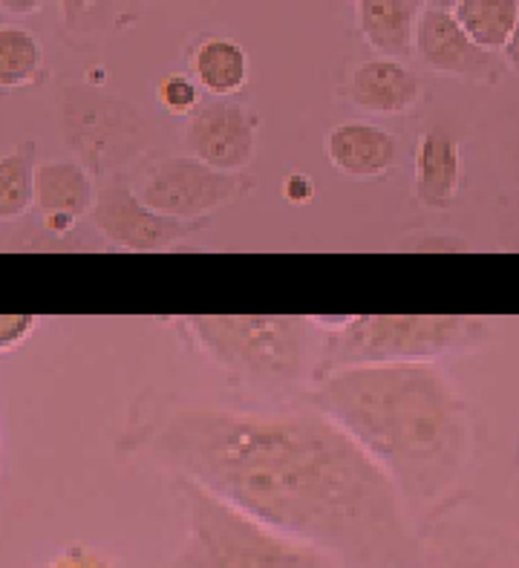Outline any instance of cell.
<instances>
[{"instance_id":"7a4b0ae2","label":"cell","mask_w":519,"mask_h":568,"mask_svg":"<svg viewBox=\"0 0 519 568\" xmlns=\"http://www.w3.org/2000/svg\"><path fill=\"white\" fill-rule=\"evenodd\" d=\"M306 398L389 476L407 508L441 503L468 468L470 410L436 364L338 369L312 382Z\"/></svg>"},{"instance_id":"7c38bea8","label":"cell","mask_w":519,"mask_h":568,"mask_svg":"<svg viewBox=\"0 0 519 568\" xmlns=\"http://www.w3.org/2000/svg\"><path fill=\"white\" fill-rule=\"evenodd\" d=\"M324 153L329 165L349 180H378L398 165L401 144L381 124L349 119L326 130Z\"/></svg>"},{"instance_id":"ba28073f","label":"cell","mask_w":519,"mask_h":568,"mask_svg":"<svg viewBox=\"0 0 519 568\" xmlns=\"http://www.w3.org/2000/svg\"><path fill=\"white\" fill-rule=\"evenodd\" d=\"M187 153L216 171L243 173L254 165L260 144V115L252 104L231 99L202 101L187 115L182 133Z\"/></svg>"},{"instance_id":"f1b7e54d","label":"cell","mask_w":519,"mask_h":568,"mask_svg":"<svg viewBox=\"0 0 519 568\" xmlns=\"http://www.w3.org/2000/svg\"><path fill=\"white\" fill-rule=\"evenodd\" d=\"M425 9H441V12H454L459 7V0H421Z\"/></svg>"},{"instance_id":"3957f363","label":"cell","mask_w":519,"mask_h":568,"mask_svg":"<svg viewBox=\"0 0 519 568\" xmlns=\"http://www.w3.org/2000/svg\"><path fill=\"white\" fill-rule=\"evenodd\" d=\"M191 346L228 378L257 393H288L312 382V335L306 315H191L180 317Z\"/></svg>"},{"instance_id":"8992f818","label":"cell","mask_w":519,"mask_h":568,"mask_svg":"<svg viewBox=\"0 0 519 568\" xmlns=\"http://www.w3.org/2000/svg\"><path fill=\"white\" fill-rule=\"evenodd\" d=\"M257 180L252 171L228 173L205 165L196 156L159 159L139 182L136 194L144 205L176 220H211V214L228 209L252 194Z\"/></svg>"},{"instance_id":"30bf717a","label":"cell","mask_w":519,"mask_h":568,"mask_svg":"<svg viewBox=\"0 0 519 568\" xmlns=\"http://www.w3.org/2000/svg\"><path fill=\"white\" fill-rule=\"evenodd\" d=\"M340 95L360 113L407 115L425 99V81L407 61L375 55L353 67Z\"/></svg>"},{"instance_id":"44dd1931","label":"cell","mask_w":519,"mask_h":568,"mask_svg":"<svg viewBox=\"0 0 519 568\" xmlns=\"http://www.w3.org/2000/svg\"><path fill=\"white\" fill-rule=\"evenodd\" d=\"M159 108L171 115H191L202 104V87L191 72H167L156 84Z\"/></svg>"},{"instance_id":"603a6c76","label":"cell","mask_w":519,"mask_h":568,"mask_svg":"<svg viewBox=\"0 0 519 568\" xmlns=\"http://www.w3.org/2000/svg\"><path fill=\"white\" fill-rule=\"evenodd\" d=\"M281 194L283 200L292 202V205H309V202L315 200V182H312L309 173L288 171L286 176H283Z\"/></svg>"},{"instance_id":"ac0fdd59","label":"cell","mask_w":519,"mask_h":568,"mask_svg":"<svg viewBox=\"0 0 519 568\" xmlns=\"http://www.w3.org/2000/svg\"><path fill=\"white\" fill-rule=\"evenodd\" d=\"M43 43L35 32L3 23L0 27V90H18L41 75Z\"/></svg>"},{"instance_id":"cb8c5ba5","label":"cell","mask_w":519,"mask_h":568,"mask_svg":"<svg viewBox=\"0 0 519 568\" xmlns=\"http://www.w3.org/2000/svg\"><path fill=\"white\" fill-rule=\"evenodd\" d=\"M43 568H115L113 562L104 560L101 555L90 551V548H67L58 557H52Z\"/></svg>"},{"instance_id":"8fae6325","label":"cell","mask_w":519,"mask_h":568,"mask_svg":"<svg viewBox=\"0 0 519 568\" xmlns=\"http://www.w3.org/2000/svg\"><path fill=\"white\" fill-rule=\"evenodd\" d=\"M425 542V562L418 568H519V540L493 528L447 523Z\"/></svg>"},{"instance_id":"5bb4252c","label":"cell","mask_w":519,"mask_h":568,"mask_svg":"<svg viewBox=\"0 0 519 568\" xmlns=\"http://www.w3.org/2000/svg\"><path fill=\"white\" fill-rule=\"evenodd\" d=\"M421 0H358L355 23L369 50L381 58L407 61L416 47Z\"/></svg>"},{"instance_id":"52a82bcc","label":"cell","mask_w":519,"mask_h":568,"mask_svg":"<svg viewBox=\"0 0 519 568\" xmlns=\"http://www.w3.org/2000/svg\"><path fill=\"white\" fill-rule=\"evenodd\" d=\"M90 220L104 243L133 254L171 252L176 245L194 240L202 229H208V220H176L159 214L151 205H144L136 187H130L115 173L104 180V185H99Z\"/></svg>"},{"instance_id":"9c48e42d","label":"cell","mask_w":519,"mask_h":568,"mask_svg":"<svg viewBox=\"0 0 519 568\" xmlns=\"http://www.w3.org/2000/svg\"><path fill=\"white\" fill-rule=\"evenodd\" d=\"M413 55L425 70L454 75L470 84H499L508 70L502 55L470 41L456 14L441 9H421Z\"/></svg>"},{"instance_id":"2e32d148","label":"cell","mask_w":519,"mask_h":568,"mask_svg":"<svg viewBox=\"0 0 519 568\" xmlns=\"http://www.w3.org/2000/svg\"><path fill=\"white\" fill-rule=\"evenodd\" d=\"M95 194L99 185L93 173L79 162L52 159L35 168V209L43 216L70 214L79 220L93 211Z\"/></svg>"},{"instance_id":"4fadbf2b","label":"cell","mask_w":519,"mask_h":568,"mask_svg":"<svg viewBox=\"0 0 519 568\" xmlns=\"http://www.w3.org/2000/svg\"><path fill=\"white\" fill-rule=\"evenodd\" d=\"M461 187V142L447 128L425 130L413 153V196L425 209L445 211Z\"/></svg>"},{"instance_id":"6da1fadb","label":"cell","mask_w":519,"mask_h":568,"mask_svg":"<svg viewBox=\"0 0 519 568\" xmlns=\"http://www.w3.org/2000/svg\"><path fill=\"white\" fill-rule=\"evenodd\" d=\"M173 479L274 531L320 548L344 568H418L425 534L373 459L317 410L176 407L147 442Z\"/></svg>"},{"instance_id":"d4e9b609","label":"cell","mask_w":519,"mask_h":568,"mask_svg":"<svg viewBox=\"0 0 519 568\" xmlns=\"http://www.w3.org/2000/svg\"><path fill=\"white\" fill-rule=\"evenodd\" d=\"M407 252H470L468 245L459 237H447V234H421V237H410V243H404Z\"/></svg>"},{"instance_id":"ffe728a7","label":"cell","mask_w":519,"mask_h":568,"mask_svg":"<svg viewBox=\"0 0 519 568\" xmlns=\"http://www.w3.org/2000/svg\"><path fill=\"white\" fill-rule=\"evenodd\" d=\"M64 12L67 41H90L115 21V0H58Z\"/></svg>"},{"instance_id":"f546056e","label":"cell","mask_w":519,"mask_h":568,"mask_svg":"<svg viewBox=\"0 0 519 568\" xmlns=\"http://www.w3.org/2000/svg\"><path fill=\"white\" fill-rule=\"evenodd\" d=\"M353 3H358V0H353Z\"/></svg>"},{"instance_id":"7402d4cb","label":"cell","mask_w":519,"mask_h":568,"mask_svg":"<svg viewBox=\"0 0 519 568\" xmlns=\"http://www.w3.org/2000/svg\"><path fill=\"white\" fill-rule=\"evenodd\" d=\"M41 326V317L35 315H0V355L21 349L35 329Z\"/></svg>"},{"instance_id":"4316f807","label":"cell","mask_w":519,"mask_h":568,"mask_svg":"<svg viewBox=\"0 0 519 568\" xmlns=\"http://www.w3.org/2000/svg\"><path fill=\"white\" fill-rule=\"evenodd\" d=\"M502 61L508 70L519 72V21H517V29H513L511 41H508V47L502 50Z\"/></svg>"},{"instance_id":"277c9868","label":"cell","mask_w":519,"mask_h":568,"mask_svg":"<svg viewBox=\"0 0 519 568\" xmlns=\"http://www.w3.org/2000/svg\"><path fill=\"white\" fill-rule=\"evenodd\" d=\"M490 329V321L474 315H353L324 332L312 382L369 364H436L485 341Z\"/></svg>"},{"instance_id":"484cf974","label":"cell","mask_w":519,"mask_h":568,"mask_svg":"<svg viewBox=\"0 0 519 568\" xmlns=\"http://www.w3.org/2000/svg\"><path fill=\"white\" fill-rule=\"evenodd\" d=\"M47 0H0V12L14 14V18H27V14L41 12Z\"/></svg>"},{"instance_id":"d6986e66","label":"cell","mask_w":519,"mask_h":568,"mask_svg":"<svg viewBox=\"0 0 519 568\" xmlns=\"http://www.w3.org/2000/svg\"><path fill=\"white\" fill-rule=\"evenodd\" d=\"M35 168L27 148L0 156V223H14L35 209Z\"/></svg>"},{"instance_id":"5b68a950","label":"cell","mask_w":519,"mask_h":568,"mask_svg":"<svg viewBox=\"0 0 519 568\" xmlns=\"http://www.w3.org/2000/svg\"><path fill=\"white\" fill-rule=\"evenodd\" d=\"M176 485L187 505V537L171 568H335L320 548L245 517L187 479Z\"/></svg>"},{"instance_id":"e0dca14e","label":"cell","mask_w":519,"mask_h":568,"mask_svg":"<svg viewBox=\"0 0 519 568\" xmlns=\"http://www.w3.org/2000/svg\"><path fill=\"white\" fill-rule=\"evenodd\" d=\"M454 14L470 41L502 55L517 29L519 0H459Z\"/></svg>"},{"instance_id":"9a60e30c","label":"cell","mask_w":519,"mask_h":568,"mask_svg":"<svg viewBox=\"0 0 519 568\" xmlns=\"http://www.w3.org/2000/svg\"><path fill=\"white\" fill-rule=\"evenodd\" d=\"M187 72L194 75L202 93L214 99H231L243 93L252 75V61L240 41L225 36H208L196 41L187 55Z\"/></svg>"},{"instance_id":"83f0119b","label":"cell","mask_w":519,"mask_h":568,"mask_svg":"<svg viewBox=\"0 0 519 568\" xmlns=\"http://www.w3.org/2000/svg\"><path fill=\"white\" fill-rule=\"evenodd\" d=\"M43 225H47V231H52V234H67V231L75 225V216L50 214V216H43Z\"/></svg>"}]
</instances>
